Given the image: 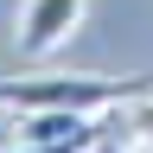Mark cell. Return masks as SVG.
Here are the masks:
<instances>
[{"instance_id": "6da1fadb", "label": "cell", "mask_w": 153, "mask_h": 153, "mask_svg": "<svg viewBox=\"0 0 153 153\" xmlns=\"http://www.w3.org/2000/svg\"><path fill=\"white\" fill-rule=\"evenodd\" d=\"M147 76H96V70H32L0 83V108L26 115V108H70V115H108L128 96H140Z\"/></svg>"}, {"instance_id": "7a4b0ae2", "label": "cell", "mask_w": 153, "mask_h": 153, "mask_svg": "<svg viewBox=\"0 0 153 153\" xmlns=\"http://www.w3.org/2000/svg\"><path fill=\"white\" fill-rule=\"evenodd\" d=\"M83 7L89 0H19V32H13L19 57H26V64L51 57L76 26H83Z\"/></svg>"}, {"instance_id": "3957f363", "label": "cell", "mask_w": 153, "mask_h": 153, "mask_svg": "<svg viewBox=\"0 0 153 153\" xmlns=\"http://www.w3.org/2000/svg\"><path fill=\"white\" fill-rule=\"evenodd\" d=\"M83 153H140V147H134V140H128V134H121V128H115V121H108V115H102V134H96V140H89Z\"/></svg>"}, {"instance_id": "277c9868", "label": "cell", "mask_w": 153, "mask_h": 153, "mask_svg": "<svg viewBox=\"0 0 153 153\" xmlns=\"http://www.w3.org/2000/svg\"><path fill=\"white\" fill-rule=\"evenodd\" d=\"M89 140H13V147H0V153H83Z\"/></svg>"}, {"instance_id": "5b68a950", "label": "cell", "mask_w": 153, "mask_h": 153, "mask_svg": "<svg viewBox=\"0 0 153 153\" xmlns=\"http://www.w3.org/2000/svg\"><path fill=\"white\" fill-rule=\"evenodd\" d=\"M147 153H153V147H147Z\"/></svg>"}]
</instances>
